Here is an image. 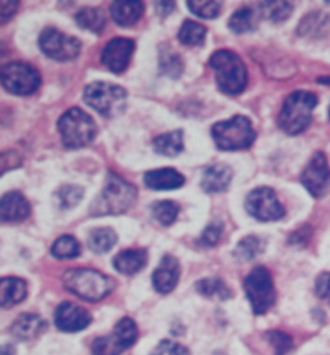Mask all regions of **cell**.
<instances>
[{
    "mask_svg": "<svg viewBox=\"0 0 330 355\" xmlns=\"http://www.w3.org/2000/svg\"><path fill=\"white\" fill-rule=\"evenodd\" d=\"M137 197V188L119 177L115 173H108L105 187L90 205V215H119L131 209Z\"/></svg>",
    "mask_w": 330,
    "mask_h": 355,
    "instance_id": "cell-1",
    "label": "cell"
},
{
    "mask_svg": "<svg viewBox=\"0 0 330 355\" xmlns=\"http://www.w3.org/2000/svg\"><path fill=\"white\" fill-rule=\"evenodd\" d=\"M209 66L215 72L218 88L230 96H238L248 84V71L240 57L231 51H218L212 54Z\"/></svg>",
    "mask_w": 330,
    "mask_h": 355,
    "instance_id": "cell-2",
    "label": "cell"
},
{
    "mask_svg": "<svg viewBox=\"0 0 330 355\" xmlns=\"http://www.w3.org/2000/svg\"><path fill=\"white\" fill-rule=\"evenodd\" d=\"M317 97L306 90H298L286 98L279 115V126L289 135L304 132L313 121V108L317 105Z\"/></svg>",
    "mask_w": 330,
    "mask_h": 355,
    "instance_id": "cell-3",
    "label": "cell"
},
{
    "mask_svg": "<svg viewBox=\"0 0 330 355\" xmlns=\"http://www.w3.org/2000/svg\"><path fill=\"white\" fill-rule=\"evenodd\" d=\"M63 286L83 300L94 302L113 291L114 281L97 270L72 269L63 275Z\"/></svg>",
    "mask_w": 330,
    "mask_h": 355,
    "instance_id": "cell-4",
    "label": "cell"
},
{
    "mask_svg": "<svg viewBox=\"0 0 330 355\" xmlns=\"http://www.w3.org/2000/svg\"><path fill=\"white\" fill-rule=\"evenodd\" d=\"M58 132L61 134L65 147L78 150L94 141L97 134V125L92 116L74 107L66 111L58 120Z\"/></svg>",
    "mask_w": 330,
    "mask_h": 355,
    "instance_id": "cell-5",
    "label": "cell"
},
{
    "mask_svg": "<svg viewBox=\"0 0 330 355\" xmlns=\"http://www.w3.org/2000/svg\"><path fill=\"white\" fill-rule=\"evenodd\" d=\"M212 137L221 151H239L249 148L257 134L248 117L233 116L230 120L213 125Z\"/></svg>",
    "mask_w": 330,
    "mask_h": 355,
    "instance_id": "cell-6",
    "label": "cell"
},
{
    "mask_svg": "<svg viewBox=\"0 0 330 355\" xmlns=\"http://www.w3.org/2000/svg\"><path fill=\"white\" fill-rule=\"evenodd\" d=\"M83 97L88 106L108 119L120 115L126 106L125 89L111 83H92L84 90Z\"/></svg>",
    "mask_w": 330,
    "mask_h": 355,
    "instance_id": "cell-7",
    "label": "cell"
},
{
    "mask_svg": "<svg viewBox=\"0 0 330 355\" xmlns=\"http://www.w3.org/2000/svg\"><path fill=\"white\" fill-rule=\"evenodd\" d=\"M244 288L256 314H265L277 302L272 277L265 266L254 268L244 281Z\"/></svg>",
    "mask_w": 330,
    "mask_h": 355,
    "instance_id": "cell-8",
    "label": "cell"
},
{
    "mask_svg": "<svg viewBox=\"0 0 330 355\" xmlns=\"http://www.w3.org/2000/svg\"><path fill=\"white\" fill-rule=\"evenodd\" d=\"M1 84L7 92L15 96H30L40 87L42 79L33 66L13 62L1 69Z\"/></svg>",
    "mask_w": 330,
    "mask_h": 355,
    "instance_id": "cell-9",
    "label": "cell"
},
{
    "mask_svg": "<svg viewBox=\"0 0 330 355\" xmlns=\"http://www.w3.org/2000/svg\"><path fill=\"white\" fill-rule=\"evenodd\" d=\"M42 52L60 62L72 61L81 53V43L74 36L66 35L54 27H47L39 37Z\"/></svg>",
    "mask_w": 330,
    "mask_h": 355,
    "instance_id": "cell-10",
    "label": "cell"
},
{
    "mask_svg": "<svg viewBox=\"0 0 330 355\" xmlns=\"http://www.w3.org/2000/svg\"><path fill=\"white\" fill-rule=\"evenodd\" d=\"M138 338V329L131 318L117 322L111 335L94 340L92 352L94 355H120L132 347Z\"/></svg>",
    "mask_w": 330,
    "mask_h": 355,
    "instance_id": "cell-11",
    "label": "cell"
},
{
    "mask_svg": "<svg viewBox=\"0 0 330 355\" xmlns=\"http://www.w3.org/2000/svg\"><path fill=\"white\" fill-rule=\"evenodd\" d=\"M247 211L259 222L279 220L286 215V210L277 196L268 187H259L250 192L245 200Z\"/></svg>",
    "mask_w": 330,
    "mask_h": 355,
    "instance_id": "cell-12",
    "label": "cell"
},
{
    "mask_svg": "<svg viewBox=\"0 0 330 355\" xmlns=\"http://www.w3.org/2000/svg\"><path fill=\"white\" fill-rule=\"evenodd\" d=\"M304 188L316 198L328 193L330 187V168L322 152H316L308 161L301 175Z\"/></svg>",
    "mask_w": 330,
    "mask_h": 355,
    "instance_id": "cell-13",
    "label": "cell"
},
{
    "mask_svg": "<svg viewBox=\"0 0 330 355\" xmlns=\"http://www.w3.org/2000/svg\"><path fill=\"white\" fill-rule=\"evenodd\" d=\"M135 49L133 40L125 37H115L105 46L101 60L108 70L114 73H122L126 70Z\"/></svg>",
    "mask_w": 330,
    "mask_h": 355,
    "instance_id": "cell-14",
    "label": "cell"
},
{
    "mask_svg": "<svg viewBox=\"0 0 330 355\" xmlns=\"http://www.w3.org/2000/svg\"><path fill=\"white\" fill-rule=\"evenodd\" d=\"M90 320V313L72 302H63L54 314V323L63 332H78L87 329Z\"/></svg>",
    "mask_w": 330,
    "mask_h": 355,
    "instance_id": "cell-15",
    "label": "cell"
},
{
    "mask_svg": "<svg viewBox=\"0 0 330 355\" xmlns=\"http://www.w3.org/2000/svg\"><path fill=\"white\" fill-rule=\"evenodd\" d=\"M179 278V263L172 255H165L152 275V284L159 293H170L177 286Z\"/></svg>",
    "mask_w": 330,
    "mask_h": 355,
    "instance_id": "cell-16",
    "label": "cell"
},
{
    "mask_svg": "<svg viewBox=\"0 0 330 355\" xmlns=\"http://www.w3.org/2000/svg\"><path fill=\"white\" fill-rule=\"evenodd\" d=\"M1 220L4 223L22 222L31 213L26 197L17 191H12L1 198Z\"/></svg>",
    "mask_w": 330,
    "mask_h": 355,
    "instance_id": "cell-17",
    "label": "cell"
},
{
    "mask_svg": "<svg viewBox=\"0 0 330 355\" xmlns=\"http://www.w3.org/2000/svg\"><path fill=\"white\" fill-rule=\"evenodd\" d=\"M143 182L146 187L155 191H172L185 184V177L177 170L164 168L146 173Z\"/></svg>",
    "mask_w": 330,
    "mask_h": 355,
    "instance_id": "cell-18",
    "label": "cell"
},
{
    "mask_svg": "<svg viewBox=\"0 0 330 355\" xmlns=\"http://www.w3.org/2000/svg\"><path fill=\"white\" fill-rule=\"evenodd\" d=\"M232 169L226 164H215L204 171L201 178V188L208 193H218L226 191L231 183Z\"/></svg>",
    "mask_w": 330,
    "mask_h": 355,
    "instance_id": "cell-19",
    "label": "cell"
},
{
    "mask_svg": "<svg viewBox=\"0 0 330 355\" xmlns=\"http://www.w3.org/2000/svg\"><path fill=\"white\" fill-rule=\"evenodd\" d=\"M145 12L142 1H115L111 6V16L119 26L135 25Z\"/></svg>",
    "mask_w": 330,
    "mask_h": 355,
    "instance_id": "cell-20",
    "label": "cell"
},
{
    "mask_svg": "<svg viewBox=\"0 0 330 355\" xmlns=\"http://www.w3.org/2000/svg\"><path fill=\"white\" fill-rule=\"evenodd\" d=\"M147 264L146 250H125L114 258V268L119 273L132 275L142 270Z\"/></svg>",
    "mask_w": 330,
    "mask_h": 355,
    "instance_id": "cell-21",
    "label": "cell"
},
{
    "mask_svg": "<svg viewBox=\"0 0 330 355\" xmlns=\"http://www.w3.org/2000/svg\"><path fill=\"white\" fill-rule=\"evenodd\" d=\"M47 324L36 314H21L15 323L12 324L10 331L18 340H31L40 335L44 331Z\"/></svg>",
    "mask_w": 330,
    "mask_h": 355,
    "instance_id": "cell-22",
    "label": "cell"
},
{
    "mask_svg": "<svg viewBox=\"0 0 330 355\" xmlns=\"http://www.w3.org/2000/svg\"><path fill=\"white\" fill-rule=\"evenodd\" d=\"M330 17L322 12H313L301 21L298 26V35L304 37H322L329 33Z\"/></svg>",
    "mask_w": 330,
    "mask_h": 355,
    "instance_id": "cell-23",
    "label": "cell"
},
{
    "mask_svg": "<svg viewBox=\"0 0 330 355\" xmlns=\"http://www.w3.org/2000/svg\"><path fill=\"white\" fill-rule=\"evenodd\" d=\"M27 295L25 281L16 277H7L1 279V306L10 308L22 302Z\"/></svg>",
    "mask_w": 330,
    "mask_h": 355,
    "instance_id": "cell-24",
    "label": "cell"
},
{
    "mask_svg": "<svg viewBox=\"0 0 330 355\" xmlns=\"http://www.w3.org/2000/svg\"><path fill=\"white\" fill-rule=\"evenodd\" d=\"M159 69L163 75L170 79H179L183 72V61L170 45L163 44L159 48Z\"/></svg>",
    "mask_w": 330,
    "mask_h": 355,
    "instance_id": "cell-25",
    "label": "cell"
},
{
    "mask_svg": "<svg viewBox=\"0 0 330 355\" xmlns=\"http://www.w3.org/2000/svg\"><path fill=\"white\" fill-rule=\"evenodd\" d=\"M154 150L156 153L167 157H174L183 151V132L176 130L172 133L163 134L155 138Z\"/></svg>",
    "mask_w": 330,
    "mask_h": 355,
    "instance_id": "cell-26",
    "label": "cell"
},
{
    "mask_svg": "<svg viewBox=\"0 0 330 355\" xmlns=\"http://www.w3.org/2000/svg\"><path fill=\"white\" fill-rule=\"evenodd\" d=\"M75 22L83 30L99 34L105 28L106 17L99 8H84L76 13Z\"/></svg>",
    "mask_w": 330,
    "mask_h": 355,
    "instance_id": "cell-27",
    "label": "cell"
},
{
    "mask_svg": "<svg viewBox=\"0 0 330 355\" xmlns=\"http://www.w3.org/2000/svg\"><path fill=\"white\" fill-rule=\"evenodd\" d=\"M206 28L195 21L188 19L179 28V39L182 44L201 46L206 42Z\"/></svg>",
    "mask_w": 330,
    "mask_h": 355,
    "instance_id": "cell-28",
    "label": "cell"
},
{
    "mask_svg": "<svg viewBox=\"0 0 330 355\" xmlns=\"http://www.w3.org/2000/svg\"><path fill=\"white\" fill-rule=\"evenodd\" d=\"M117 236L111 228H97L90 233L88 246L93 252L104 254L115 246Z\"/></svg>",
    "mask_w": 330,
    "mask_h": 355,
    "instance_id": "cell-29",
    "label": "cell"
},
{
    "mask_svg": "<svg viewBox=\"0 0 330 355\" xmlns=\"http://www.w3.org/2000/svg\"><path fill=\"white\" fill-rule=\"evenodd\" d=\"M257 25V17L254 10L250 8H240L232 15L229 26L236 34L249 33Z\"/></svg>",
    "mask_w": 330,
    "mask_h": 355,
    "instance_id": "cell-30",
    "label": "cell"
},
{
    "mask_svg": "<svg viewBox=\"0 0 330 355\" xmlns=\"http://www.w3.org/2000/svg\"><path fill=\"white\" fill-rule=\"evenodd\" d=\"M197 290L208 297H218L221 300L229 299L231 293L229 287L220 278H206L197 284Z\"/></svg>",
    "mask_w": 330,
    "mask_h": 355,
    "instance_id": "cell-31",
    "label": "cell"
},
{
    "mask_svg": "<svg viewBox=\"0 0 330 355\" xmlns=\"http://www.w3.org/2000/svg\"><path fill=\"white\" fill-rule=\"evenodd\" d=\"M261 12L268 19L274 22H281L292 15L293 7L290 3L286 1H267L261 4Z\"/></svg>",
    "mask_w": 330,
    "mask_h": 355,
    "instance_id": "cell-32",
    "label": "cell"
},
{
    "mask_svg": "<svg viewBox=\"0 0 330 355\" xmlns=\"http://www.w3.org/2000/svg\"><path fill=\"white\" fill-rule=\"evenodd\" d=\"M52 254L57 259H74L81 255V245L72 236H63L54 242Z\"/></svg>",
    "mask_w": 330,
    "mask_h": 355,
    "instance_id": "cell-33",
    "label": "cell"
},
{
    "mask_svg": "<svg viewBox=\"0 0 330 355\" xmlns=\"http://www.w3.org/2000/svg\"><path fill=\"white\" fill-rule=\"evenodd\" d=\"M179 214V206L173 201H160L152 206V215L161 225H170Z\"/></svg>",
    "mask_w": 330,
    "mask_h": 355,
    "instance_id": "cell-34",
    "label": "cell"
},
{
    "mask_svg": "<svg viewBox=\"0 0 330 355\" xmlns=\"http://www.w3.org/2000/svg\"><path fill=\"white\" fill-rule=\"evenodd\" d=\"M84 196V189L79 186H63L56 192V197L63 209H72L81 202Z\"/></svg>",
    "mask_w": 330,
    "mask_h": 355,
    "instance_id": "cell-35",
    "label": "cell"
},
{
    "mask_svg": "<svg viewBox=\"0 0 330 355\" xmlns=\"http://www.w3.org/2000/svg\"><path fill=\"white\" fill-rule=\"evenodd\" d=\"M188 7L194 15H197L199 17L212 18L218 17V15L221 13L222 8V3L220 1H201V0H190L188 1Z\"/></svg>",
    "mask_w": 330,
    "mask_h": 355,
    "instance_id": "cell-36",
    "label": "cell"
},
{
    "mask_svg": "<svg viewBox=\"0 0 330 355\" xmlns=\"http://www.w3.org/2000/svg\"><path fill=\"white\" fill-rule=\"evenodd\" d=\"M263 250V243L256 236H248L239 242L236 248V255L241 260H251L258 257Z\"/></svg>",
    "mask_w": 330,
    "mask_h": 355,
    "instance_id": "cell-37",
    "label": "cell"
},
{
    "mask_svg": "<svg viewBox=\"0 0 330 355\" xmlns=\"http://www.w3.org/2000/svg\"><path fill=\"white\" fill-rule=\"evenodd\" d=\"M270 345L274 347L275 355H286L293 349V340L280 331H272L266 335Z\"/></svg>",
    "mask_w": 330,
    "mask_h": 355,
    "instance_id": "cell-38",
    "label": "cell"
},
{
    "mask_svg": "<svg viewBox=\"0 0 330 355\" xmlns=\"http://www.w3.org/2000/svg\"><path fill=\"white\" fill-rule=\"evenodd\" d=\"M222 233V223H212L203 232V234L199 240V245H201L204 248H213L221 240Z\"/></svg>",
    "mask_w": 330,
    "mask_h": 355,
    "instance_id": "cell-39",
    "label": "cell"
},
{
    "mask_svg": "<svg viewBox=\"0 0 330 355\" xmlns=\"http://www.w3.org/2000/svg\"><path fill=\"white\" fill-rule=\"evenodd\" d=\"M151 355H190V353L186 347L176 344L173 341L164 340L158 347H155Z\"/></svg>",
    "mask_w": 330,
    "mask_h": 355,
    "instance_id": "cell-40",
    "label": "cell"
},
{
    "mask_svg": "<svg viewBox=\"0 0 330 355\" xmlns=\"http://www.w3.org/2000/svg\"><path fill=\"white\" fill-rule=\"evenodd\" d=\"M315 290L320 299L330 304V273H322L316 278Z\"/></svg>",
    "mask_w": 330,
    "mask_h": 355,
    "instance_id": "cell-41",
    "label": "cell"
},
{
    "mask_svg": "<svg viewBox=\"0 0 330 355\" xmlns=\"http://www.w3.org/2000/svg\"><path fill=\"white\" fill-rule=\"evenodd\" d=\"M18 1H1V18L3 21L8 19L17 10Z\"/></svg>",
    "mask_w": 330,
    "mask_h": 355,
    "instance_id": "cell-42",
    "label": "cell"
},
{
    "mask_svg": "<svg viewBox=\"0 0 330 355\" xmlns=\"http://www.w3.org/2000/svg\"><path fill=\"white\" fill-rule=\"evenodd\" d=\"M176 7L174 1H158L155 3V9L161 17H168Z\"/></svg>",
    "mask_w": 330,
    "mask_h": 355,
    "instance_id": "cell-43",
    "label": "cell"
},
{
    "mask_svg": "<svg viewBox=\"0 0 330 355\" xmlns=\"http://www.w3.org/2000/svg\"><path fill=\"white\" fill-rule=\"evenodd\" d=\"M329 119H330V106H329Z\"/></svg>",
    "mask_w": 330,
    "mask_h": 355,
    "instance_id": "cell-44",
    "label": "cell"
}]
</instances>
